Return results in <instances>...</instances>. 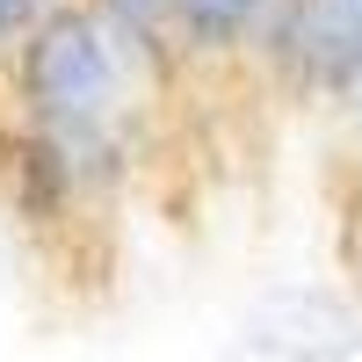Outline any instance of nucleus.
Here are the masks:
<instances>
[{"mask_svg": "<svg viewBox=\"0 0 362 362\" xmlns=\"http://www.w3.org/2000/svg\"><path fill=\"white\" fill-rule=\"evenodd\" d=\"M254 58L290 102L341 109L362 80V0H276Z\"/></svg>", "mask_w": 362, "mask_h": 362, "instance_id": "obj_1", "label": "nucleus"}, {"mask_svg": "<svg viewBox=\"0 0 362 362\" xmlns=\"http://www.w3.org/2000/svg\"><path fill=\"white\" fill-rule=\"evenodd\" d=\"M268 15H276V0H167V58H174V73L254 58Z\"/></svg>", "mask_w": 362, "mask_h": 362, "instance_id": "obj_2", "label": "nucleus"}, {"mask_svg": "<svg viewBox=\"0 0 362 362\" xmlns=\"http://www.w3.org/2000/svg\"><path fill=\"white\" fill-rule=\"evenodd\" d=\"M44 15V0H0V73H8V58H15V44H22V29Z\"/></svg>", "mask_w": 362, "mask_h": 362, "instance_id": "obj_3", "label": "nucleus"}, {"mask_svg": "<svg viewBox=\"0 0 362 362\" xmlns=\"http://www.w3.org/2000/svg\"><path fill=\"white\" fill-rule=\"evenodd\" d=\"M44 8H51V0H44Z\"/></svg>", "mask_w": 362, "mask_h": 362, "instance_id": "obj_4", "label": "nucleus"}]
</instances>
